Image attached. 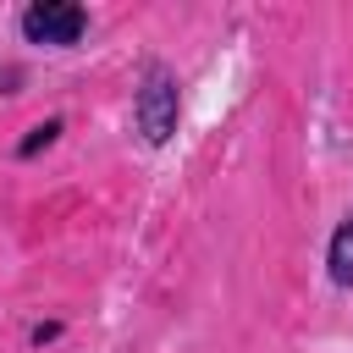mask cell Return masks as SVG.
I'll return each mask as SVG.
<instances>
[{
	"label": "cell",
	"instance_id": "obj_3",
	"mask_svg": "<svg viewBox=\"0 0 353 353\" xmlns=\"http://www.w3.org/2000/svg\"><path fill=\"white\" fill-rule=\"evenodd\" d=\"M325 265H331V281H336V287H353V215H347V221L331 232Z\"/></svg>",
	"mask_w": 353,
	"mask_h": 353
},
{
	"label": "cell",
	"instance_id": "obj_2",
	"mask_svg": "<svg viewBox=\"0 0 353 353\" xmlns=\"http://www.w3.org/2000/svg\"><path fill=\"white\" fill-rule=\"evenodd\" d=\"M83 28H88V11H83V6H72V0H39V6H28V11H22V33H28L33 44H50V50L77 44V39H83Z\"/></svg>",
	"mask_w": 353,
	"mask_h": 353
},
{
	"label": "cell",
	"instance_id": "obj_1",
	"mask_svg": "<svg viewBox=\"0 0 353 353\" xmlns=\"http://www.w3.org/2000/svg\"><path fill=\"white\" fill-rule=\"evenodd\" d=\"M176 116H182V94H176V72L165 61H149L143 66V83H138V99H132V121L143 132V143H165L176 132Z\"/></svg>",
	"mask_w": 353,
	"mask_h": 353
},
{
	"label": "cell",
	"instance_id": "obj_4",
	"mask_svg": "<svg viewBox=\"0 0 353 353\" xmlns=\"http://www.w3.org/2000/svg\"><path fill=\"white\" fill-rule=\"evenodd\" d=\"M55 132H61V121H44V127H33V132L22 138V149H17V154H22V160H28V154H39L44 143H55Z\"/></svg>",
	"mask_w": 353,
	"mask_h": 353
}]
</instances>
